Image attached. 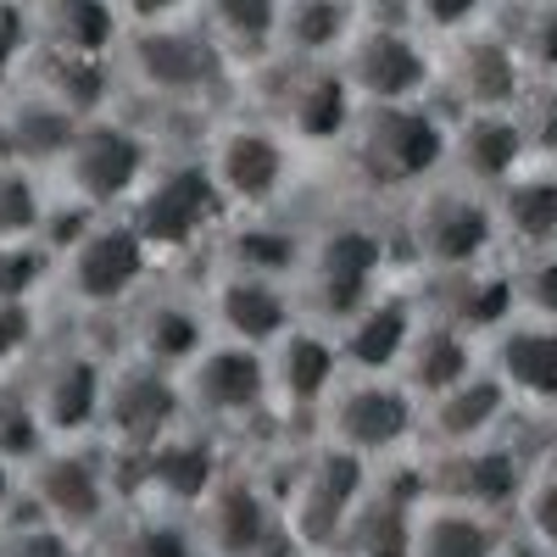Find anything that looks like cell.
Returning <instances> with one entry per match:
<instances>
[{
    "mask_svg": "<svg viewBox=\"0 0 557 557\" xmlns=\"http://www.w3.org/2000/svg\"><path fill=\"white\" fill-rule=\"evenodd\" d=\"M117 67L123 78L151 101H201L207 89L228 73L223 51L207 39V28L196 17H173V23H146L128 28L117 45Z\"/></svg>",
    "mask_w": 557,
    "mask_h": 557,
    "instance_id": "6",
    "label": "cell"
},
{
    "mask_svg": "<svg viewBox=\"0 0 557 557\" xmlns=\"http://www.w3.org/2000/svg\"><path fill=\"white\" fill-rule=\"evenodd\" d=\"M117 318H123V351L146 357L157 368H173V374L212 341L201 296H184V290H151L146 285Z\"/></svg>",
    "mask_w": 557,
    "mask_h": 557,
    "instance_id": "23",
    "label": "cell"
},
{
    "mask_svg": "<svg viewBox=\"0 0 557 557\" xmlns=\"http://www.w3.org/2000/svg\"><path fill=\"white\" fill-rule=\"evenodd\" d=\"M0 117H7V134H12L17 162L34 168V173H45V178L57 173V162L67 157L73 134H78V123H84V117H73L67 107L45 101L39 89H28V84L17 89L12 101H0Z\"/></svg>",
    "mask_w": 557,
    "mask_h": 557,
    "instance_id": "36",
    "label": "cell"
},
{
    "mask_svg": "<svg viewBox=\"0 0 557 557\" xmlns=\"http://www.w3.org/2000/svg\"><path fill=\"white\" fill-rule=\"evenodd\" d=\"M117 218L146 240V251L157 262H173V257H196L201 246H212V235L228 218V201L212 184L201 157L151 162V173L139 178V190L117 207Z\"/></svg>",
    "mask_w": 557,
    "mask_h": 557,
    "instance_id": "2",
    "label": "cell"
},
{
    "mask_svg": "<svg viewBox=\"0 0 557 557\" xmlns=\"http://www.w3.org/2000/svg\"><path fill=\"white\" fill-rule=\"evenodd\" d=\"M346 151L374 190H418L446 173V123L424 101H362Z\"/></svg>",
    "mask_w": 557,
    "mask_h": 557,
    "instance_id": "4",
    "label": "cell"
},
{
    "mask_svg": "<svg viewBox=\"0 0 557 557\" xmlns=\"http://www.w3.org/2000/svg\"><path fill=\"white\" fill-rule=\"evenodd\" d=\"M341 73L357 89V101H424V89L435 84V62L418 28L385 17L357 23V34L341 51Z\"/></svg>",
    "mask_w": 557,
    "mask_h": 557,
    "instance_id": "18",
    "label": "cell"
},
{
    "mask_svg": "<svg viewBox=\"0 0 557 557\" xmlns=\"http://www.w3.org/2000/svg\"><path fill=\"white\" fill-rule=\"evenodd\" d=\"M45 446H51V435H45V424H39L23 374H7V380H0V457L23 474Z\"/></svg>",
    "mask_w": 557,
    "mask_h": 557,
    "instance_id": "40",
    "label": "cell"
},
{
    "mask_svg": "<svg viewBox=\"0 0 557 557\" xmlns=\"http://www.w3.org/2000/svg\"><path fill=\"white\" fill-rule=\"evenodd\" d=\"M12 507H23V513H34V519H51V524H62L78 541L96 546L101 530L117 519V507H123L112 446L101 435L51 441L17 474V502Z\"/></svg>",
    "mask_w": 557,
    "mask_h": 557,
    "instance_id": "1",
    "label": "cell"
},
{
    "mask_svg": "<svg viewBox=\"0 0 557 557\" xmlns=\"http://www.w3.org/2000/svg\"><path fill=\"white\" fill-rule=\"evenodd\" d=\"M285 89H278V134L307 151H335L357 123V89L346 84L341 62H285Z\"/></svg>",
    "mask_w": 557,
    "mask_h": 557,
    "instance_id": "21",
    "label": "cell"
},
{
    "mask_svg": "<svg viewBox=\"0 0 557 557\" xmlns=\"http://www.w3.org/2000/svg\"><path fill=\"white\" fill-rule=\"evenodd\" d=\"M112 462H117V496L123 507L128 502H146V507H173V513H190V507L212 491V480L223 474V446L212 430L190 424L184 418L178 430H168L162 441L151 446H134V451H117L112 446Z\"/></svg>",
    "mask_w": 557,
    "mask_h": 557,
    "instance_id": "8",
    "label": "cell"
},
{
    "mask_svg": "<svg viewBox=\"0 0 557 557\" xmlns=\"http://www.w3.org/2000/svg\"><path fill=\"white\" fill-rule=\"evenodd\" d=\"M507 39H513V51H519L524 73L557 78V0H530L524 23L507 34Z\"/></svg>",
    "mask_w": 557,
    "mask_h": 557,
    "instance_id": "44",
    "label": "cell"
},
{
    "mask_svg": "<svg viewBox=\"0 0 557 557\" xmlns=\"http://www.w3.org/2000/svg\"><path fill=\"white\" fill-rule=\"evenodd\" d=\"M424 507V469H368V485L351 507V519L335 541L341 557H407L412 519Z\"/></svg>",
    "mask_w": 557,
    "mask_h": 557,
    "instance_id": "22",
    "label": "cell"
},
{
    "mask_svg": "<svg viewBox=\"0 0 557 557\" xmlns=\"http://www.w3.org/2000/svg\"><path fill=\"white\" fill-rule=\"evenodd\" d=\"M485 7L491 0H407V17L424 34H462L485 17Z\"/></svg>",
    "mask_w": 557,
    "mask_h": 557,
    "instance_id": "49",
    "label": "cell"
},
{
    "mask_svg": "<svg viewBox=\"0 0 557 557\" xmlns=\"http://www.w3.org/2000/svg\"><path fill=\"white\" fill-rule=\"evenodd\" d=\"M0 557H96V552H89V541H78L73 530L12 507V513L0 519Z\"/></svg>",
    "mask_w": 557,
    "mask_h": 557,
    "instance_id": "43",
    "label": "cell"
},
{
    "mask_svg": "<svg viewBox=\"0 0 557 557\" xmlns=\"http://www.w3.org/2000/svg\"><path fill=\"white\" fill-rule=\"evenodd\" d=\"M513 507H519V519H524V535H530L546 557H557V462L524 474V491H519Z\"/></svg>",
    "mask_w": 557,
    "mask_h": 557,
    "instance_id": "45",
    "label": "cell"
},
{
    "mask_svg": "<svg viewBox=\"0 0 557 557\" xmlns=\"http://www.w3.org/2000/svg\"><path fill=\"white\" fill-rule=\"evenodd\" d=\"M101 557H201V541H196L190 513L128 502L101 530Z\"/></svg>",
    "mask_w": 557,
    "mask_h": 557,
    "instance_id": "38",
    "label": "cell"
},
{
    "mask_svg": "<svg viewBox=\"0 0 557 557\" xmlns=\"http://www.w3.org/2000/svg\"><path fill=\"white\" fill-rule=\"evenodd\" d=\"M201 162L228 212H268L290 190V139L278 123H218Z\"/></svg>",
    "mask_w": 557,
    "mask_h": 557,
    "instance_id": "15",
    "label": "cell"
},
{
    "mask_svg": "<svg viewBox=\"0 0 557 557\" xmlns=\"http://www.w3.org/2000/svg\"><path fill=\"white\" fill-rule=\"evenodd\" d=\"M34 51V17L28 0H0V78H12L23 57Z\"/></svg>",
    "mask_w": 557,
    "mask_h": 557,
    "instance_id": "50",
    "label": "cell"
},
{
    "mask_svg": "<svg viewBox=\"0 0 557 557\" xmlns=\"http://www.w3.org/2000/svg\"><path fill=\"white\" fill-rule=\"evenodd\" d=\"M312 430L330 446L385 462L418 441V396L396 374H341L335 391L323 396Z\"/></svg>",
    "mask_w": 557,
    "mask_h": 557,
    "instance_id": "5",
    "label": "cell"
},
{
    "mask_svg": "<svg viewBox=\"0 0 557 557\" xmlns=\"http://www.w3.org/2000/svg\"><path fill=\"white\" fill-rule=\"evenodd\" d=\"M435 318L457 323L462 335H491L496 323H507L519 307H513V273H502L491 262H469V268H441L430 273V307Z\"/></svg>",
    "mask_w": 557,
    "mask_h": 557,
    "instance_id": "29",
    "label": "cell"
},
{
    "mask_svg": "<svg viewBox=\"0 0 557 557\" xmlns=\"http://www.w3.org/2000/svg\"><path fill=\"white\" fill-rule=\"evenodd\" d=\"M45 201H51V178L12 162L0 168V240H17V235H39V218Z\"/></svg>",
    "mask_w": 557,
    "mask_h": 557,
    "instance_id": "42",
    "label": "cell"
},
{
    "mask_svg": "<svg viewBox=\"0 0 557 557\" xmlns=\"http://www.w3.org/2000/svg\"><path fill=\"white\" fill-rule=\"evenodd\" d=\"M262 362H268V418H278V424H312L323 396L346 374L330 323L312 318H296L273 346H262Z\"/></svg>",
    "mask_w": 557,
    "mask_h": 557,
    "instance_id": "19",
    "label": "cell"
},
{
    "mask_svg": "<svg viewBox=\"0 0 557 557\" xmlns=\"http://www.w3.org/2000/svg\"><path fill=\"white\" fill-rule=\"evenodd\" d=\"M491 212H496V240L507 235L524 251H546L557 246V168H513L496 190H491Z\"/></svg>",
    "mask_w": 557,
    "mask_h": 557,
    "instance_id": "35",
    "label": "cell"
},
{
    "mask_svg": "<svg viewBox=\"0 0 557 557\" xmlns=\"http://www.w3.org/2000/svg\"><path fill=\"white\" fill-rule=\"evenodd\" d=\"M485 368L502 380L507 401H530V407H557V323L513 312L507 323L491 330Z\"/></svg>",
    "mask_w": 557,
    "mask_h": 557,
    "instance_id": "25",
    "label": "cell"
},
{
    "mask_svg": "<svg viewBox=\"0 0 557 557\" xmlns=\"http://www.w3.org/2000/svg\"><path fill=\"white\" fill-rule=\"evenodd\" d=\"M184 424V396H178V374L157 368L134 351H117V362L107 368V396H101V441L117 451L151 446L168 430Z\"/></svg>",
    "mask_w": 557,
    "mask_h": 557,
    "instance_id": "16",
    "label": "cell"
},
{
    "mask_svg": "<svg viewBox=\"0 0 557 557\" xmlns=\"http://www.w3.org/2000/svg\"><path fill=\"white\" fill-rule=\"evenodd\" d=\"M391 262L385 228L368 218H323L307 228V251L296 268V301L312 323H341L380 290Z\"/></svg>",
    "mask_w": 557,
    "mask_h": 557,
    "instance_id": "3",
    "label": "cell"
},
{
    "mask_svg": "<svg viewBox=\"0 0 557 557\" xmlns=\"http://www.w3.org/2000/svg\"><path fill=\"white\" fill-rule=\"evenodd\" d=\"M12 502H17V469H12L7 457H0V519L12 513Z\"/></svg>",
    "mask_w": 557,
    "mask_h": 557,
    "instance_id": "53",
    "label": "cell"
},
{
    "mask_svg": "<svg viewBox=\"0 0 557 557\" xmlns=\"http://www.w3.org/2000/svg\"><path fill=\"white\" fill-rule=\"evenodd\" d=\"M530 146H524V123L513 107H491V112H462L457 128H446V168L462 184H480V190H496V184L524 168Z\"/></svg>",
    "mask_w": 557,
    "mask_h": 557,
    "instance_id": "26",
    "label": "cell"
},
{
    "mask_svg": "<svg viewBox=\"0 0 557 557\" xmlns=\"http://www.w3.org/2000/svg\"><path fill=\"white\" fill-rule=\"evenodd\" d=\"M196 23L223 51L228 67H262L273 62V28L278 0H196Z\"/></svg>",
    "mask_w": 557,
    "mask_h": 557,
    "instance_id": "37",
    "label": "cell"
},
{
    "mask_svg": "<svg viewBox=\"0 0 557 557\" xmlns=\"http://www.w3.org/2000/svg\"><path fill=\"white\" fill-rule=\"evenodd\" d=\"M513 112H519V123H524V146H530V157H541V162L557 168V78L524 89Z\"/></svg>",
    "mask_w": 557,
    "mask_h": 557,
    "instance_id": "48",
    "label": "cell"
},
{
    "mask_svg": "<svg viewBox=\"0 0 557 557\" xmlns=\"http://www.w3.org/2000/svg\"><path fill=\"white\" fill-rule=\"evenodd\" d=\"M117 12L128 28H146V23H173V17H190L196 0H117Z\"/></svg>",
    "mask_w": 557,
    "mask_h": 557,
    "instance_id": "51",
    "label": "cell"
},
{
    "mask_svg": "<svg viewBox=\"0 0 557 557\" xmlns=\"http://www.w3.org/2000/svg\"><path fill=\"white\" fill-rule=\"evenodd\" d=\"M296 557H341V552H296Z\"/></svg>",
    "mask_w": 557,
    "mask_h": 557,
    "instance_id": "54",
    "label": "cell"
},
{
    "mask_svg": "<svg viewBox=\"0 0 557 557\" xmlns=\"http://www.w3.org/2000/svg\"><path fill=\"white\" fill-rule=\"evenodd\" d=\"M362 23V0H278L273 57L278 62H341Z\"/></svg>",
    "mask_w": 557,
    "mask_h": 557,
    "instance_id": "34",
    "label": "cell"
},
{
    "mask_svg": "<svg viewBox=\"0 0 557 557\" xmlns=\"http://www.w3.org/2000/svg\"><path fill=\"white\" fill-rule=\"evenodd\" d=\"M412 323H418V307H412V301L374 290L357 312H346L341 323H330L335 351H341V368H346V374H396Z\"/></svg>",
    "mask_w": 557,
    "mask_h": 557,
    "instance_id": "27",
    "label": "cell"
},
{
    "mask_svg": "<svg viewBox=\"0 0 557 557\" xmlns=\"http://www.w3.org/2000/svg\"><path fill=\"white\" fill-rule=\"evenodd\" d=\"M507 412V391L491 368H474L469 380L446 385L441 396L418 401V441L424 446H462V441H485L496 435Z\"/></svg>",
    "mask_w": 557,
    "mask_h": 557,
    "instance_id": "30",
    "label": "cell"
},
{
    "mask_svg": "<svg viewBox=\"0 0 557 557\" xmlns=\"http://www.w3.org/2000/svg\"><path fill=\"white\" fill-rule=\"evenodd\" d=\"M491 557H546V552H541L530 535H513V541H502V535H496V552H491Z\"/></svg>",
    "mask_w": 557,
    "mask_h": 557,
    "instance_id": "52",
    "label": "cell"
},
{
    "mask_svg": "<svg viewBox=\"0 0 557 557\" xmlns=\"http://www.w3.org/2000/svg\"><path fill=\"white\" fill-rule=\"evenodd\" d=\"M112 357L96 346H39L23 362V385L34 396V412L51 441H84L101 430V396H107Z\"/></svg>",
    "mask_w": 557,
    "mask_h": 557,
    "instance_id": "14",
    "label": "cell"
},
{
    "mask_svg": "<svg viewBox=\"0 0 557 557\" xmlns=\"http://www.w3.org/2000/svg\"><path fill=\"white\" fill-rule=\"evenodd\" d=\"M34 17V45L67 57H117L128 34L117 0H28Z\"/></svg>",
    "mask_w": 557,
    "mask_h": 557,
    "instance_id": "33",
    "label": "cell"
},
{
    "mask_svg": "<svg viewBox=\"0 0 557 557\" xmlns=\"http://www.w3.org/2000/svg\"><path fill=\"white\" fill-rule=\"evenodd\" d=\"M57 290V251L39 235L0 240V301H39Z\"/></svg>",
    "mask_w": 557,
    "mask_h": 557,
    "instance_id": "41",
    "label": "cell"
},
{
    "mask_svg": "<svg viewBox=\"0 0 557 557\" xmlns=\"http://www.w3.org/2000/svg\"><path fill=\"white\" fill-rule=\"evenodd\" d=\"M496 552V530L474 507H451V502H430L412 519V546L407 557H491Z\"/></svg>",
    "mask_w": 557,
    "mask_h": 557,
    "instance_id": "39",
    "label": "cell"
},
{
    "mask_svg": "<svg viewBox=\"0 0 557 557\" xmlns=\"http://www.w3.org/2000/svg\"><path fill=\"white\" fill-rule=\"evenodd\" d=\"M45 346L39 301H0V374H23V362Z\"/></svg>",
    "mask_w": 557,
    "mask_h": 557,
    "instance_id": "46",
    "label": "cell"
},
{
    "mask_svg": "<svg viewBox=\"0 0 557 557\" xmlns=\"http://www.w3.org/2000/svg\"><path fill=\"white\" fill-rule=\"evenodd\" d=\"M151 268L157 257L146 251V240L117 212H101L89 223V235L57 257V290L78 312H123L151 285Z\"/></svg>",
    "mask_w": 557,
    "mask_h": 557,
    "instance_id": "10",
    "label": "cell"
},
{
    "mask_svg": "<svg viewBox=\"0 0 557 557\" xmlns=\"http://www.w3.org/2000/svg\"><path fill=\"white\" fill-rule=\"evenodd\" d=\"M424 469V496L451 502V507H474V513H507L524 491V462L513 446H502L496 435L485 441H462V446H424L418 457Z\"/></svg>",
    "mask_w": 557,
    "mask_h": 557,
    "instance_id": "17",
    "label": "cell"
},
{
    "mask_svg": "<svg viewBox=\"0 0 557 557\" xmlns=\"http://www.w3.org/2000/svg\"><path fill=\"white\" fill-rule=\"evenodd\" d=\"M474 368H480L474 335H462L457 323H446V318H435V312H418L412 335H407V351H401V362H396V380H401L418 401H430V396H441L446 385L469 380Z\"/></svg>",
    "mask_w": 557,
    "mask_h": 557,
    "instance_id": "31",
    "label": "cell"
},
{
    "mask_svg": "<svg viewBox=\"0 0 557 557\" xmlns=\"http://www.w3.org/2000/svg\"><path fill=\"white\" fill-rule=\"evenodd\" d=\"M201 307L212 335L240 341V346H273L278 335L301 318L296 285L290 278H268V273H246V268H223L212 262L207 285H201Z\"/></svg>",
    "mask_w": 557,
    "mask_h": 557,
    "instance_id": "20",
    "label": "cell"
},
{
    "mask_svg": "<svg viewBox=\"0 0 557 557\" xmlns=\"http://www.w3.org/2000/svg\"><path fill=\"white\" fill-rule=\"evenodd\" d=\"M117 57H67V51H34L23 57V84L39 89L45 101L67 107L73 117H96V112H112V89H117Z\"/></svg>",
    "mask_w": 557,
    "mask_h": 557,
    "instance_id": "32",
    "label": "cell"
},
{
    "mask_svg": "<svg viewBox=\"0 0 557 557\" xmlns=\"http://www.w3.org/2000/svg\"><path fill=\"white\" fill-rule=\"evenodd\" d=\"M190 524L201 541V557H296V535L278 513V496L257 480L223 462L212 491L190 507Z\"/></svg>",
    "mask_w": 557,
    "mask_h": 557,
    "instance_id": "9",
    "label": "cell"
},
{
    "mask_svg": "<svg viewBox=\"0 0 557 557\" xmlns=\"http://www.w3.org/2000/svg\"><path fill=\"white\" fill-rule=\"evenodd\" d=\"M151 139L146 128H134L112 112H96V117H84L78 134H73V146L67 157L57 162L51 184L78 201H89L96 212H117L134 190H139V178L151 173Z\"/></svg>",
    "mask_w": 557,
    "mask_h": 557,
    "instance_id": "11",
    "label": "cell"
},
{
    "mask_svg": "<svg viewBox=\"0 0 557 557\" xmlns=\"http://www.w3.org/2000/svg\"><path fill=\"white\" fill-rule=\"evenodd\" d=\"M301 251H307V228H296L290 218H273V207L268 212H228L223 228L212 235V262L268 273V278H290V285H296Z\"/></svg>",
    "mask_w": 557,
    "mask_h": 557,
    "instance_id": "28",
    "label": "cell"
},
{
    "mask_svg": "<svg viewBox=\"0 0 557 557\" xmlns=\"http://www.w3.org/2000/svg\"><path fill=\"white\" fill-rule=\"evenodd\" d=\"M368 469H374L368 457H357L346 446H330V441H312L296 480L285 485V496H278V513H285L301 552H335L351 507L368 485Z\"/></svg>",
    "mask_w": 557,
    "mask_h": 557,
    "instance_id": "13",
    "label": "cell"
},
{
    "mask_svg": "<svg viewBox=\"0 0 557 557\" xmlns=\"http://www.w3.org/2000/svg\"><path fill=\"white\" fill-rule=\"evenodd\" d=\"M513 307L530 318L557 323V251H530V262L513 268Z\"/></svg>",
    "mask_w": 557,
    "mask_h": 557,
    "instance_id": "47",
    "label": "cell"
},
{
    "mask_svg": "<svg viewBox=\"0 0 557 557\" xmlns=\"http://www.w3.org/2000/svg\"><path fill=\"white\" fill-rule=\"evenodd\" d=\"M184 418L212 435H240L268 418V362L257 346L212 335L190 362L178 368Z\"/></svg>",
    "mask_w": 557,
    "mask_h": 557,
    "instance_id": "7",
    "label": "cell"
},
{
    "mask_svg": "<svg viewBox=\"0 0 557 557\" xmlns=\"http://www.w3.org/2000/svg\"><path fill=\"white\" fill-rule=\"evenodd\" d=\"M524 62L507 34L462 28L451 34L446 51V89L462 101V112H491V107H519L524 96Z\"/></svg>",
    "mask_w": 557,
    "mask_h": 557,
    "instance_id": "24",
    "label": "cell"
},
{
    "mask_svg": "<svg viewBox=\"0 0 557 557\" xmlns=\"http://www.w3.org/2000/svg\"><path fill=\"white\" fill-rule=\"evenodd\" d=\"M407 240H412V257L424 262V273L485 262L491 246H496L491 190L462 184V178H430V184H418L412 212H407Z\"/></svg>",
    "mask_w": 557,
    "mask_h": 557,
    "instance_id": "12",
    "label": "cell"
}]
</instances>
